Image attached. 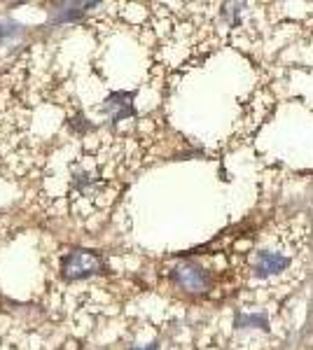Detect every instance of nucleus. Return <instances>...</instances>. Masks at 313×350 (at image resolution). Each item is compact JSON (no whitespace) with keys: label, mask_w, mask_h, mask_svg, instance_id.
Segmentation results:
<instances>
[{"label":"nucleus","mask_w":313,"mask_h":350,"mask_svg":"<svg viewBox=\"0 0 313 350\" xmlns=\"http://www.w3.org/2000/svg\"><path fill=\"white\" fill-rule=\"evenodd\" d=\"M21 36H24V26L21 24H16V21H12V19L0 21V44L12 42Z\"/></svg>","instance_id":"6"},{"label":"nucleus","mask_w":313,"mask_h":350,"mask_svg":"<svg viewBox=\"0 0 313 350\" xmlns=\"http://www.w3.org/2000/svg\"><path fill=\"white\" fill-rule=\"evenodd\" d=\"M92 3H64L56 10V21H75L84 14V8H89Z\"/></svg>","instance_id":"5"},{"label":"nucleus","mask_w":313,"mask_h":350,"mask_svg":"<svg viewBox=\"0 0 313 350\" xmlns=\"http://www.w3.org/2000/svg\"><path fill=\"white\" fill-rule=\"evenodd\" d=\"M105 269L103 257L94 250H71L61 257V275L66 280H82Z\"/></svg>","instance_id":"2"},{"label":"nucleus","mask_w":313,"mask_h":350,"mask_svg":"<svg viewBox=\"0 0 313 350\" xmlns=\"http://www.w3.org/2000/svg\"><path fill=\"white\" fill-rule=\"evenodd\" d=\"M309 234L297 219H278L250 236V243L234 255L243 283L258 290H276L299 275L306 257Z\"/></svg>","instance_id":"1"},{"label":"nucleus","mask_w":313,"mask_h":350,"mask_svg":"<svg viewBox=\"0 0 313 350\" xmlns=\"http://www.w3.org/2000/svg\"><path fill=\"white\" fill-rule=\"evenodd\" d=\"M131 100H134V94L115 92L112 96H108V100H105V105H103V112L110 115L112 122H119V120H124V117H131L136 112Z\"/></svg>","instance_id":"4"},{"label":"nucleus","mask_w":313,"mask_h":350,"mask_svg":"<svg viewBox=\"0 0 313 350\" xmlns=\"http://www.w3.org/2000/svg\"><path fill=\"white\" fill-rule=\"evenodd\" d=\"M131 350H157V343H152V346H147V348H131Z\"/></svg>","instance_id":"7"},{"label":"nucleus","mask_w":313,"mask_h":350,"mask_svg":"<svg viewBox=\"0 0 313 350\" xmlns=\"http://www.w3.org/2000/svg\"><path fill=\"white\" fill-rule=\"evenodd\" d=\"M171 278L187 292H206L210 287V275L197 262H178L171 269Z\"/></svg>","instance_id":"3"}]
</instances>
